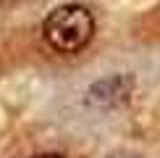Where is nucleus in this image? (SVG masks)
<instances>
[{
	"mask_svg": "<svg viewBox=\"0 0 160 158\" xmlns=\"http://www.w3.org/2000/svg\"><path fill=\"white\" fill-rule=\"evenodd\" d=\"M92 34H95V18H92L89 8L79 3L58 5L55 11L48 13L42 21V37L52 50L58 53H79L89 45Z\"/></svg>",
	"mask_w": 160,
	"mask_h": 158,
	"instance_id": "f257e3e1",
	"label": "nucleus"
},
{
	"mask_svg": "<svg viewBox=\"0 0 160 158\" xmlns=\"http://www.w3.org/2000/svg\"><path fill=\"white\" fill-rule=\"evenodd\" d=\"M34 158H63V155H58V153H42V155H34Z\"/></svg>",
	"mask_w": 160,
	"mask_h": 158,
	"instance_id": "f03ea898",
	"label": "nucleus"
}]
</instances>
